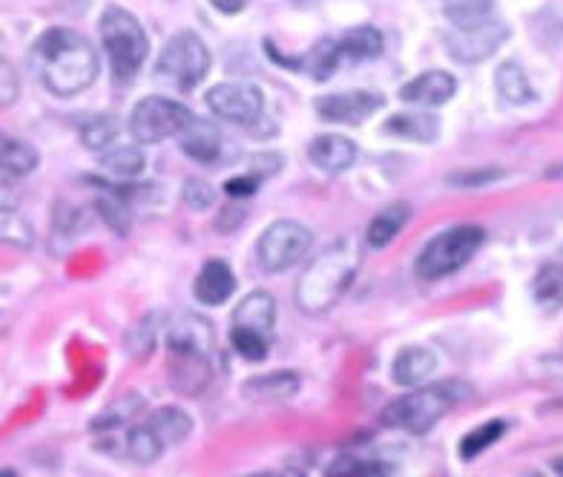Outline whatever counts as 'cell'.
<instances>
[{
	"label": "cell",
	"mask_w": 563,
	"mask_h": 477,
	"mask_svg": "<svg viewBox=\"0 0 563 477\" xmlns=\"http://www.w3.org/2000/svg\"><path fill=\"white\" fill-rule=\"evenodd\" d=\"M454 90H457V81H454L452 75L440 73V69H429V73L417 75L408 84H402L400 98L406 104L440 107L454 96Z\"/></svg>",
	"instance_id": "cell-13"
},
{
	"label": "cell",
	"mask_w": 563,
	"mask_h": 477,
	"mask_svg": "<svg viewBox=\"0 0 563 477\" xmlns=\"http://www.w3.org/2000/svg\"><path fill=\"white\" fill-rule=\"evenodd\" d=\"M247 477H308V469L299 466V463H285L279 469H267V472H256V475Z\"/></svg>",
	"instance_id": "cell-45"
},
{
	"label": "cell",
	"mask_w": 563,
	"mask_h": 477,
	"mask_svg": "<svg viewBox=\"0 0 563 477\" xmlns=\"http://www.w3.org/2000/svg\"><path fill=\"white\" fill-rule=\"evenodd\" d=\"M506 37H509V26H504L500 21H486L468 26V30L445 32L443 44L460 64H481L500 49Z\"/></svg>",
	"instance_id": "cell-9"
},
{
	"label": "cell",
	"mask_w": 563,
	"mask_h": 477,
	"mask_svg": "<svg viewBox=\"0 0 563 477\" xmlns=\"http://www.w3.org/2000/svg\"><path fill=\"white\" fill-rule=\"evenodd\" d=\"M37 149L32 144L21 142L15 135L0 133V170L12 173V176H26L37 167Z\"/></svg>",
	"instance_id": "cell-25"
},
{
	"label": "cell",
	"mask_w": 563,
	"mask_h": 477,
	"mask_svg": "<svg viewBox=\"0 0 563 477\" xmlns=\"http://www.w3.org/2000/svg\"><path fill=\"white\" fill-rule=\"evenodd\" d=\"M190 119H194V112L185 104H178L173 98L150 96L135 104L133 115H130V133L141 144H158L181 133Z\"/></svg>",
	"instance_id": "cell-8"
},
{
	"label": "cell",
	"mask_w": 563,
	"mask_h": 477,
	"mask_svg": "<svg viewBox=\"0 0 563 477\" xmlns=\"http://www.w3.org/2000/svg\"><path fill=\"white\" fill-rule=\"evenodd\" d=\"M340 60H342L340 41L325 37V41H319V44L313 46L311 53L305 55L302 67L305 73H311L317 81H328V78L336 73V67H340Z\"/></svg>",
	"instance_id": "cell-30"
},
{
	"label": "cell",
	"mask_w": 563,
	"mask_h": 477,
	"mask_svg": "<svg viewBox=\"0 0 563 477\" xmlns=\"http://www.w3.org/2000/svg\"><path fill=\"white\" fill-rule=\"evenodd\" d=\"M529 477H541V475H529Z\"/></svg>",
	"instance_id": "cell-49"
},
{
	"label": "cell",
	"mask_w": 563,
	"mask_h": 477,
	"mask_svg": "<svg viewBox=\"0 0 563 477\" xmlns=\"http://www.w3.org/2000/svg\"><path fill=\"white\" fill-rule=\"evenodd\" d=\"M147 425L153 429L162 446H176V443L187 441L190 432H194V420L187 414L185 409H178V406H162L150 414Z\"/></svg>",
	"instance_id": "cell-20"
},
{
	"label": "cell",
	"mask_w": 563,
	"mask_h": 477,
	"mask_svg": "<svg viewBox=\"0 0 563 477\" xmlns=\"http://www.w3.org/2000/svg\"><path fill=\"white\" fill-rule=\"evenodd\" d=\"M219 12H224V15H236V12H242L245 9L247 0H210Z\"/></svg>",
	"instance_id": "cell-46"
},
{
	"label": "cell",
	"mask_w": 563,
	"mask_h": 477,
	"mask_svg": "<svg viewBox=\"0 0 563 477\" xmlns=\"http://www.w3.org/2000/svg\"><path fill=\"white\" fill-rule=\"evenodd\" d=\"M408 217H411V208L408 204H391V208L379 210L377 217L368 222V245L371 247H386L391 245L397 233L406 228Z\"/></svg>",
	"instance_id": "cell-24"
},
{
	"label": "cell",
	"mask_w": 563,
	"mask_h": 477,
	"mask_svg": "<svg viewBox=\"0 0 563 477\" xmlns=\"http://www.w3.org/2000/svg\"><path fill=\"white\" fill-rule=\"evenodd\" d=\"M262 179H256V176H239V179H230L228 185H224V190H228V196H251L256 187H260Z\"/></svg>",
	"instance_id": "cell-44"
},
{
	"label": "cell",
	"mask_w": 563,
	"mask_h": 477,
	"mask_svg": "<svg viewBox=\"0 0 563 477\" xmlns=\"http://www.w3.org/2000/svg\"><path fill=\"white\" fill-rule=\"evenodd\" d=\"M101 41L110 55L112 75L115 81H133L135 73L147 60V32L139 23V18L130 15L126 9L110 7L101 15Z\"/></svg>",
	"instance_id": "cell-4"
},
{
	"label": "cell",
	"mask_w": 563,
	"mask_h": 477,
	"mask_svg": "<svg viewBox=\"0 0 563 477\" xmlns=\"http://www.w3.org/2000/svg\"><path fill=\"white\" fill-rule=\"evenodd\" d=\"M299 388H302V380L297 371H271L247 380L242 391L247 400H256V403H285L299 395Z\"/></svg>",
	"instance_id": "cell-17"
},
{
	"label": "cell",
	"mask_w": 563,
	"mask_h": 477,
	"mask_svg": "<svg viewBox=\"0 0 563 477\" xmlns=\"http://www.w3.org/2000/svg\"><path fill=\"white\" fill-rule=\"evenodd\" d=\"M313 236L305 224L294 219H279L256 242V262L265 274H282L294 268L311 251Z\"/></svg>",
	"instance_id": "cell-7"
},
{
	"label": "cell",
	"mask_w": 563,
	"mask_h": 477,
	"mask_svg": "<svg viewBox=\"0 0 563 477\" xmlns=\"http://www.w3.org/2000/svg\"><path fill=\"white\" fill-rule=\"evenodd\" d=\"M156 331H158L156 317L141 320L139 325H133L130 334H126V351H130L135 359L150 357V351H153V345H156Z\"/></svg>",
	"instance_id": "cell-39"
},
{
	"label": "cell",
	"mask_w": 563,
	"mask_h": 477,
	"mask_svg": "<svg viewBox=\"0 0 563 477\" xmlns=\"http://www.w3.org/2000/svg\"><path fill=\"white\" fill-rule=\"evenodd\" d=\"M552 469H555L558 475L563 477V457H558V461H552Z\"/></svg>",
	"instance_id": "cell-47"
},
{
	"label": "cell",
	"mask_w": 563,
	"mask_h": 477,
	"mask_svg": "<svg viewBox=\"0 0 563 477\" xmlns=\"http://www.w3.org/2000/svg\"><path fill=\"white\" fill-rule=\"evenodd\" d=\"M119 135V121L112 115H92L81 124V142L84 147L96 149V153H104Z\"/></svg>",
	"instance_id": "cell-35"
},
{
	"label": "cell",
	"mask_w": 563,
	"mask_h": 477,
	"mask_svg": "<svg viewBox=\"0 0 563 477\" xmlns=\"http://www.w3.org/2000/svg\"><path fill=\"white\" fill-rule=\"evenodd\" d=\"M360 265H363L360 245L354 239H340L305 268L297 285V306L308 313H322L336 306L354 285Z\"/></svg>",
	"instance_id": "cell-2"
},
{
	"label": "cell",
	"mask_w": 563,
	"mask_h": 477,
	"mask_svg": "<svg viewBox=\"0 0 563 477\" xmlns=\"http://www.w3.org/2000/svg\"><path fill=\"white\" fill-rule=\"evenodd\" d=\"M0 242L12 247H32L35 242L30 219L9 202H0Z\"/></svg>",
	"instance_id": "cell-27"
},
{
	"label": "cell",
	"mask_w": 563,
	"mask_h": 477,
	"mask_svg": "<svg viewBox=\"0 0 563 477\" xmlns=\"http://www.w3.org/2000/svg\"><path fill=\"white\" fill-rule=\"evenodd\" d=\"M101 165L110 173H115V176L130 179V176L144 173L147 158H144V153H141L139 147H133V144H119V147H107L104 153H101Z\"/></svg>",
	"instance_id": "cell-32"
},
{
	"label": "cell",
	"mask_w": 563,
	"mask_h": 477,
	"mask_svg": "<svg viewBox=\"0 0 563 477\" xmlns=\"http://www.w3.org/2000/svg\"><path fill=\"white\" fill-rule=\"evenodd\" d=\"M96 210H98V217L104 219V222L110 224L112 231L119 233V236H124V233L130 231L133 213H130V208H126L124 196H121L119 190H112L110 185H101V193H98L96 199Z\"/></svg>",
	"instance_id": "cell-29"
},
{
	"label": "cell",
	"mask_w": 563,
	"mask_h": 477,
	"mask_svg": "<svg viewBox=\"0 0 563 477\" xmlns=\"http://www.w3.org/2000/svg\"><path fill=\"white\" fill-rule=\"evenodd\" d=\"M162 452H164L162 441L153 434V429H150L147 423L133 425V429L126 432L124 455L130 457V461L144 463V466H147V463H156L158 457H162Z\"/></svg>",
	"instance_id": "cell-31"
},
{
	"label": "cell",
	"mask_w": 563,
	"mask_h": 477,
	"mask_svg": "<svg viewBox=\"0 0 563 477\" xmlns=\"http://www.w3.org/2000/svg\"><path fill=\"white\" fill-rule=\"evenodd\" d=\"M434 371H438V354L426 345H408L391 363V380L406 388L420 386Z\"/></svg>",
	"instance_id": "cell-15"
},
{
	"label": "cell",
	"mask_w": 563,
	"mask_h": 477,
	"mask_svg": "<svg viewBox=\"0 0 563 477\" xmlns=\"http://www.w3.org/2000/svg\"><path fill=\"white\" fill-rule=\"evenodd\" d=\"M391 466L383 461H368V457L340 455L325 466V477H386Z\"/></svg>",
	"instance_id": "cell-33"
},
{
	"label": "cell",
	"mask_w": 563,
	"mask_h": 477,
	"mask_svg": "<svg viewBox=\"0 0 563 477\" xmlns=\"http://www.w3.org/2000/svg\"><path fill=\"white\" fill-rule=\"evenodd\" d=\"M308 158L322 173H345L356 162V144L345 135H317L308 147Z\"/></svg>",
	"instance_id": "cell-18"
},
{
	"label": "cell",
	"mask_w": 563,
	"mask_h": 477,
	"mask_svg": "<svg viewBox=\"0 0 563 477\" xmlns=\"http://www.w3.org/2000/svg\"><path fill=\"white\" fill-rule=\"evenodd\" d=\"M230 345H233V351H236L239 357H245L247 363H260V359L267 357L271 336L260 334V331L239 329V325H233V331H230Z\"/></svg>",
	"instance_id": "cell-37"
},
{
	"label": "cell",
	"mask_w": 563,
	"mask_h": 477,
	"mask_svg": "<svg viewBox=\"0 0 563 477\" xmlns=\"http://www.w3.org/2000/svg\"><path fill=\"white\" fill-rule=\"evenodd\" d=\"M216 334L199 313H178L167 322V351L170 357H213Z\"/></svg>",
	"instance_id": "cell-11"
},
{
	"label": "cell",
	"mask_w": 563,
	"mask_h": 477,
	"mask_svg": "<svg viewBox=\"0 0 563 477\" xmlns=\"http://www.w3.org/2000/svg\"><path fill=\"white\" fill-rule=\"evenodd\" d=\"M208 107L219 119L247 127L260 119L265 101H262V92L251 84H216L208 92Z\"/></svg>",
	"instance_id": "cell-10"
},
{
	"label": "cell",
	"mask_w": 563,
	"mask_h": 477,
	"mask_svg": "<svg viewBox=\"0 0 563 477\" xmlns=\"http://www.w3.org/2000/svg\"><path fill=\"white\" fill-rule=\"evenodd\" d=\"M492 9L495 0H443V12L454 23V30H468L492 21Z\"/></svg>",
	"instance_id": "cell-28"
},
{
	"label": "cell",
	"mask_w": 563,
	"mask_h": 477,
	"mask_svg": "<svg viewBox=\"0 0 563 477\" xmlns=\"http://www.w3.org/2000/svg\"><path fill=\"white\" fill-rule=\"evenodd\" d=\"M210 69V53L196 32H178L164 44L158 55V81H167L178 92H187L205 81Z\"/></svg>",
	"instance_id": "cell-6"
},
{
	"label": "cell",
	"mask_w": 563,
	"mask_h": 477,
	"mask_svg": "<svg viewBox=\"0 0 563 477\" xmlns=\"http://www.w3.org/2000/svg\"><path fill=\"white\" fill-rule=\"evenodd\" d=\"M0 477H15V472H9V469H7V472H0Z\"/></svg>",
	"instance_id": "cell-48"
},
{
	"label": "cell",
	"mask_w": 563,
	"mask_h": 477,
	"mask_svg": "<svg viewBox=\"0 0 563 477\" xmlns=\"http://www.w3.org/2000/svg\"><path fill=\"white\" fill-rule=\"evenodd\" d=\"M383 104H386L383 96L365 90L334 92V96H319L317 101H313L319 119L334 121V124H363V121L368 119V115H374Z\"/></svg>",
	"instance_id": "cell-12"
},
{
	"label": "cell",
	"mask_w": 563,
	"mask_h": 477,
	"mask_svg": "<svg viewBox=\"0 0 563 477\" xmlns=\"http://www.w3.org/2000/svg\"><path fill=\"white\" fill-rule=\"evenodd\" d=\"M178 138H181V149L187 156L194 162H201V165H213L222 156V133H219L213 121L194 115L190 124L178 133Z\"/></svg>",
	"instance_id": "cell-14"
},
{
	"label": "cell",
	"mask_w": 563,
	"mask_h": 477,
	"mask_svg": "<svg viewBox=\"0 0 563 477\" xmlns=\"http://www.w3.org/2000/svg\"><path fill=\"white\" fill-rule=\"evenodd\" d=\"M534 297L541 306H561L563 302V268L549 265L534 279Z\"/></svg>",
	"instance_id": "cell-38"
},
{
	"label": "cell",
	"mask_w": 563,
	"mask_h": 477,
	"mask_svg": "<svg viewBox=\"0 0 563 477\" xmlns=\"http://www.w3.org/2000/svg\"><path fill=\"white\" fill-rule=\"evenodd\" d=\"M388 135H397V138H406V142H420L429 144L440 135V121L434 115H422V112H402V115H394L383 124Z\"/></svg>",
	"instance_id": "cell-21"
},
{
	"label": "cell",
	"mask_w": 563,
	"mask_h": 477,
	"mask_svg": "<svg viewBox=\"0 0 563 477\" xmlns=\"http://www.w3.org/2000/svg\"><path fill=\"white\" fill-rule=\"evenodd\" d=\"M383 32L374 26H354L340 37L342 60H371L383 55Z\"/></svg>",
	"instance_id": "cell-23"
},
{
	"label": "cell",
	"mask_w": 563,
	"mask_h": 477,
	"mask_svg": "<svg viewBox=\"0 0 563 477\" xmlns=\"http://www.w3.org/2000/svg\"><path fill=\"white\" fill-rule=\"evenodd\" d=\"M141 409H144V400H141L135 391H130V395H124L121 400H115V403H112L104 414H98V418L92 420V429H96V432H110V429H119V425H124L126 420L135 418Z\"/></svg>",
	"instance_id": "cell-36"
},
{
	"label": "cell",
	"mask_w": 563,
	"mask_h": 477,
	"mask_svg": "<svg viewBox=\"0 0 563 477\" xmlns=\"http://www.w3.org/2000/svg\"><path fill=\"white\" fill-rule=\"evenodd\" d=\"M185 202L190 204V210H208L213 204V190H210L205 181L187 179L185 185Z\"/></svg>",
	"instance_id": "cell-42"
},
{
	"label": "cell",
	"mask_w": 563,
	"mask_h": 477,
	"mask_svg": "<svg viewBox=\"0 0 563 477\" xmlns=\"http://www.w3.org/2000/svg\"><path fill=\"white\" fill-rule=\"evenodd\" d=\"M233 291H236V276L228 268V262H205V268L199 270L194 285L196 299L205 302V306H222V302H228L233 297Z\"/></svg>",
	"instance_id": "cell-16"
},
{
	"label": "cell",
	"mask_w": 563,
	"mask_h": 477,
	"mask_svg": "<svg viewBox=\"0 0 563 477\" xmlns=\"http://www.w3.org/2000/svg\"><path fill=\"white\" fill-rule=\"evenodd\" d=\"M245 217H247L245 208H222L219 210V217H216V231L219 233L236 231L239 224L245 222Z\"/></svg>",
	"instance_id": "cell-43"
},
{
	"label": "cell",
	"mask_w": 563,
	"mask_h": 477,
	"mask_svg": "<svg viewBox=\"0 0 563 477\" xmlns=\"http://www.w3.org/2000/svg\"><path fill=\"white\" fill-rule=\"evenodd\" d=\"M495 84H497V92H500L504 101H509V104L523 107L529 104V101H534V90H532V84H529L527 73H523L518 64H511V60L497 69Z\"/></svg>",
	"instance_id": "cell-26"
},
{
	"label": "cell",
	"mask_w": 563,
	"mask_h": 477,
	"mask_svg": "<svg viewBox=\"0 0 563 477\" xmlns=\"http://www.w3.org/2000/svg\"><path fill=\"white\" fill-rule=\"evenodd\" d=\"M483 239L486 233L477 224H457V228L438 233L417 256L415 274L426 282H438V279L457 274L481 251Z\"/></svg>",
	"instance_id": "cell-5"
},
{
	"label": "cell",
	"mask_w": 563,
	"mask_h": 477,
	"mask_svg": "<svg viewBox=\"0 0 563 477\" xmlns=\"http://www.w3.org/2000/svg\"><path fill=\"white\" fill-rule=\"evenodd\" d=\"M210 357H170V382L181 395H199L210 380Z\"/></svg>",
	"instance_id": "cell-22"
},
{
	"label": "cell",
	"mask_w": 563,
	"mask_h": 477,
	"mask_svg": "<svg viewBox=\"0 0 563 477\" xmlns=\"http://www.w3.org/2000/svg\"><path fill=\"white\" fill-rule=\"evenodd\" d=\"M504 432H506L504 420H489V423L477 425L475 432H468L466 437H463V443H460V457H463V461H475L481 452L495 446V443L504 437Z\"/></svg>",
	"instance_id": "cell-34"
},
{
	"label": "cell",
	"mask_w": 563,
	"mask_h": 477,
	"mask_svg": "<svg viewBox=\"0 0 563 477\" xmlns=\"http://www.w3.org/2000/svg\"><path fill=\"white\" fill-rule=\"evenodd\" d=\"M504 170H495V167H481V170H466V173H454L449 176V185L454 187H486L495 179H500Z\"/></svg>",
	"instance_id": "cell-41"
},
{
	"label": "cell",
	"mask_w": 563,
	"mask_h": 477,
	"mask_svg": "<svg viewBox=\"0 0 563 477\" xmlns=\"http://www.w3.org/2000/svg\"><path fill=\"white\" fill-rule=\"evenodd\" d=\"M21 96V78L7 58H0V107H12Z\"/></svg>",
	"instance_id": "cell-40"
},
{
	"label": "cell",
	"mask_w": 563,
	"mask_h": 477,
	"mask_svg": "<svg viewBox=\"0 0 563 477\" xmlns=\"http://www.w3.org/2000/svg\"><path fill=\"white\" fill-rule=\"evenodd\" d=\"M32 60L46 90L60 98L84 92L98 75L96 49L75 30L44 32L32 49Z\"/></svg>",
	"instance_id": "cell-1"
},
{
	"label": "cell",
	"mask_w": 563,
	"mask_h": 477,
	"mask_svg": "<svg viewBox=\"0 0 563 477\" xmlns=\"http://www.w3.org/2000/svg\"><path fill=\"white\" fill-rule=\"evenodd\" d=\"M468 388L463 382H438L422 386L411 395H402L383 409V423L388 429H402L408 434L431 432L440 420L466 397Z\"/></svg>",
	"instance_id": "cell-3"
},
{
	"label": "cell",
	"mask_w": 563,
	"mask_h": 477,
	"mask_svg": "<svg viewBox=\"0 0 563 477\" xmlns=\"http://www.w3.org/2000/svg\"><path fill=\"white\" fill-rule=\"evenodd\" d=\"M233 325L271 336L276 325V299L267 291L247 293L236 306V311H233Z\"/></svg>",
	"instance_id": "cell-19"
}]
</instances>
